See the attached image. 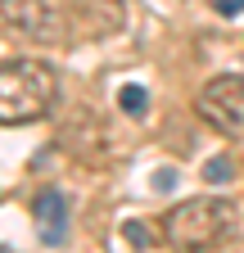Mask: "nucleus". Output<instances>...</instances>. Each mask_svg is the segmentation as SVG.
<instances>
[{
	"label": "nucleus",
	"mask_w": 244,
	"mask_h": 253,
	"mask_svg": "<svg viewBox=\"0 0 244 253\" xmlns=\"http://www.w3.org/2000/svg\"><path fill=\"white\" fill-rule=\"evenodd\" d=\"M59 77L41 59H9L0 63V126H27L54 109Z\"/></svg>",
	"instance_id": "nucleus-1"
},
{
	"label": "nucleus",
	"mask_w": 244,
	"mask_h": 253,
	"mask_svg": "<svg viewBox=\"0 0 244 253\" xmlns=\"http://www.w3.org/2000/svg\"><path fill=\"white\" fill-rule=\"evenodd\" d=\"M235 226V208L217 195H195V199H181L167 217H163V235L167 244L186 249V253H208L217 249Z\"/></svg>",
	"instance_id": "nucleus-2"
},
{
	"label": "nucleus",
	"mask_w": 244,
	"mask_h": 253,
	"mask_svg": "<svg viewBox=\"0 0 244 253\" xmlns=\"http://www.w3.org/2000/svg\"><path fill=\"white\" fill-rule=\"evenodd\" d=\"M199 118L222 136H244V77L240 73H222L203 82L199 100H195Z\"/></svg>",
	"instance_id": "nucleus-3"
},
{
	"label": "nucleus",
	"mask_w": 244,
	"mask_h": 253,
	"mask_svg": "<svg viewBox=\"0 0 244 253\" xmlns=\"http://www.w3.org/2000/svg\"><path fill=\"white\" fill-rule=\"evenodd\" d=\"M0 18L32 41H59V32H64L59 0H0Z\"/></svg>",
	"instance_id": "nucleus-4"
},
{
	"label": "nucleus",
	"mask_w": 244,
	"mask_h": 253,
	"mask_svg": "<svg viewBox=\"0 0 244 253\" xmlns=\"http://www.w3.org/2000/svg\"><path fill=\"white\" fill-rule=\"evenodd\" d=\"M37 235L45 244H64V231H68V199L59 190H41L37 195Z\"/></svg>",
	"instance_id": "nucleus-5"
},
{
	"label": "nucleus",
	"mask_w": 244,
	"mask_h": 253,
	"mask_svg": "<svg viewBox=\"0 0 244 253\" xmlns=\"http://www.w3.org/2000/svg\"><path fill=\"white\" fill-rule=\"evenodd\" d=\"M118 104H122V113L140 118V113L149 109V95H145V86H122V90H118Z\"/></svg>",
	"instance_id": "nucleus-6"
},
{
	"label": "nucleus",
	"mask_w": 244,
	"mask_h": 253,
	"mask_svg": "<svg viewBox=\"0 0 244 253\" xmlns=\"http://www.w3.org/2000/svg\"><path fill=\"white\" fill-rule=\"evenodd\" d=\"M235 176V163H231V158H208V163H203V181L208 185H226Z\"/></svg>",
	"instance_id": "nucleus-7"
},
{
	"label": "nucleus",
	"mask_w": 244,
	"mask_h": 253,
	"mask_svg": "<svg viewBox=\"0 0 244 253\" xmlns=\"http://www.w3.org/2000/svg\"><path fill=\"white\" fill-rule=\"evenodd\" d=\"M212 9H217L222 18H240L244 14V0H212Z\"/></svg>",
	"instance_id": "nucleus-8"
},
{
	"label": "nucleus",
	"mask_w": 244,
	"mask_h": 253,
	"mask_svg": "<svg viewBox=\"0 0 244 253\" xmlns=\"http://www.w3.org/2000/svg\"><path fill=\"white\" fill-rule=\"evenodd\" d=\"M127 240H136V244H149V226H140V221H127Z\"/></svg>",
	"instance_id": "nucleus-9"
}]
</instances>
